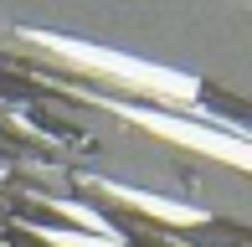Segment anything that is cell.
I'll return each instance as SVG.
<instances>
[{"label":"cell","instance_id":"1","mask_svg":"<svg viewBox=\"0 0 252 247\" xmlns=\"http://www.w3.org/2000/svg\"><path fill=\"white\" fill-rule=\"evenodd\" d=\"M31 41H41L47 52L88 67V72H103V77H119L124 88H139V93H159L165 103H196L201 98V83L190 72H175V67H159V62H139V57H124V52H108V47H88V41H72V36H57V31H26Z\"/></svg>","mask_w":252,"mask_h":247},{"label":"cell","instance_id":"2","mask_svg":"<svg viewBox=\"0 0 252 247\" xmlns=\"http://www.w3.org/2000/svg\"><path fill=\"white\" fill-rule=\"evenodd\" d=\"M129 124H144L159 139H175L186 150H201L221 165H237V170L252 175V134H237V129H216V124H190V119H175V114H155V108H119Z\"/></svg>","mask_w":252,"mask_h":247},{"label":"cell","instance_id":"4","mask_svg":"<svg viewBox=\"0 0 252 247\" xmlns=\"http://www.w3.org/2000/svg\"><path fill=\"white\" fill-rule=\"evenodd\" d=\"M41 242H52V247H124V237H98V232H57V227H41Z\"/></svg>","mask_w":252,"mask_h":247},{"label":"cell","instance_id":"6","mask_svg":"<svg viewBox=\"0 0 252 247\" xmlns=\"http://www.w3.org/2000/svg\"><path fill=\"white\" fill-rule=\"evenodd\" d=\"M0 181H5V170H0Z\"/></svg>","mask_w":252,"mask_h":247},{"label":"cell","instance_id":"3","mask_svg":"<svg viewBox=\"0 0 252 247\" xmlns=\"http://www.w3.org/2000/svg\"><path fill=\"white\" fill-rule=\"evenodd\" d=\"M98 185L108 190L113 201L144 211V216H159V221H170V227H201V221H206V211L186 206V201H165V196H150V190H134V185H119V181H98Z\"/></svg>","mask_w":252,"mask_h":247},{"label":"cell","instance_id":"5","mask_svg":"<svg viewBox=\"0 0 252 247\" xmlns=\"http://www.w3.org/2000/svg\"><path fill=\"white\" fill-rule=\"evenodd\" d=\"M57 211H62V216H72L77 221V232H98V237H119V232L108 227V221L98 216V211H88V206H77V201H52Z\"/></svg>","mask_w":252,"mask_h":247}]
</instances>
